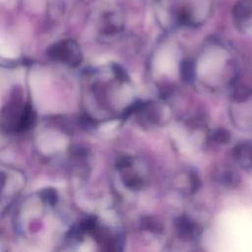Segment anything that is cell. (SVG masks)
<instances>
[{"label":"cell","mask_w":252,"mask_h":252,"mask_svg":"<svg viewBox=\"0 0 252 252\" xmlns=\"http://www.w3.org/2000/svg\"><path fill=\"white\" fill-rule=\"evenodd\" d=\"M229 102V115L234 126L241 131L252 132V90L234 87Z\"/></svg>","instance_id":"cell-1"},{"label":"cell","mask_w":252,"mask_h":252,"mask_svg":"<svg viewBox=\"0 0 252 252\" xmlns=\"http://www.w3.org/2000/svg\"><path fill=\"white\" fill-rule=\"evenodd\" d=\"M232 158L244 170H252V142L242 141L232 149Z\"/></svg>","instance_id":"cell-2"},{"label":"cell","mask_w":252,"mask_h":252,"mask_svg":"<svg viewBox=\"0 0 252 252\" xmlns=\"http://www.w3.org/2000/svg\"><path fill=\"white\" fill-rule=\"evenodd\" d=\"M195 71H196V67L192 61L185 60L180 65V77L186 83H190L191 81H193L195 76Z\"/></svg>","instance_id":"cell-6"},{"label":"cell","mask_w":252,"mask_h":252,"mask_svg":"<svg viewBox=\"0 0 252 252\" xmlns=\"http://www.w3.org/2000/svg\"><path fill=\"white\" fill-rule=\"evenodd\" d=\"M142 227L144 229H147L151 232H155V233H158L162 230V225L161 223L157 220L156 219L152 218V217H147V218H144L142 220Z\"/></svg>","instance_id":"cell-7"},{"label":"cell","mask_w":252,"mask_h":252,"mask_svg":"<svg viewBox=\"0 0 252 252\" xmlns=\"http://www.w3.org/2000/svg\"><path fill=\"white\" fill-rule=\"evenodd\" d=\"M234 19L239 29L244 32L252 27V0H241L235 6Z\"/></svg>","instance_id":"cell-3"},{"label":"cell","mask_w":252,"mask_h":252,"mask_svg":"<svg viewBox=\"0 0 252 252\" xmlns=\"http://www.w3.org/2000/svg\"><path fill=\"white\" fill-rule=\"evenodd\" d=\"M40 196H41L42 201L50 206L55 205L57 202V199H58L57 192L53 188H45L44 190H42L40 192Z\"/></svg>","instance_id":"cell-9"},{"label":"cell","mask_w":252,"mask_h":252,"mask_svg":"<svg viewBox=\"0 0 252 252\" xmlns=\"http://www.w3.org/2000/svg\"><path fill=\"white\" fill-rule=\"evenodd\" d=\"M217 182L227 188H234L240 182V176L237 171L230 167H220L215 173Z\"/></svg>","instance_id":"cell-4"},{"label":"cell","mask_w":252,"mask_h":252,"mask_svg":"<svg viewBox=\"0 0 252 252\" xmlns=\"http://www.w3.org/2000/svg\"><path fill=\"white\" fill-rule=\"evenodd\" d=\"M212 140L218 144H226L230 141V133L223 129V128H218L214 130L211 134Z\"/></svg>","instance_id":"cell-8"},{"label":"cell","mask_w":252,"mask_h":252,"mask_svg":"<svg viewBox=\"0 0 252 252\" xmlns=\"http://www.w3.org/2000/svg\"><path fill=\"white\" fill-rule=\"evenodd\" d=\"M133 163V158L131 157H128V156H123V157H120L118 158L117 159V162H116V165L119 169H123V168H128L132 165Z\"/></svg>","instance_id":"cell-10"},{"label":"cell","mask_w":252,"mask_h":252,"mask_svg":"<svg viewBox=\"0 0 252 252\" xmlns=\"http://www.w3.org/2000/svg\"><path fill=\"white\" fill-rule=\"evenodd\" d=\"M175 226L179 235L184 238H194L199 233V227L197 223L186 217H180L177 219L175 221Z\"/></svg>","instance_id":"cell-5"}]
</instances>
